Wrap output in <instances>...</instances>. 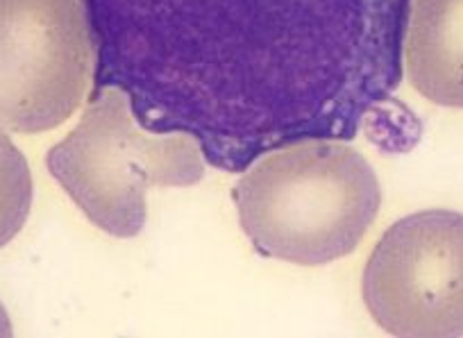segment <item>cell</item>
I'll list each match as a JSON object with an SVG mask.
<instances>
[{
    "label": "cell",
    "instance_id": "cell-1",
    "mask_svg": "<svg viewBox=\"0 0 463 338\" xmlns=\"http://www.w3.org/2000/svg\"><path fill=\"white\" fill-rule=\"evenodd\" d=\"M411 0H87L93 93L153 135L243 173L307 139L353 141L393 111Z\"/></svg>",
    "mask_w": 463,
    "mask_h": 338
},
{
    "label": "cell",
    "instance_id": "cell-7",
    "mask_svg": "<svg viewBox=\"0 0 463 338\" xmlns=\"http://www.w3.org/2000/svg\"><path fill=\"white\" fill-rule=\"evenodd\" d=\"M33 195L28 159L0 127V248L24 230L33 209Z\"/></svg>",
    "mask_w": 463,
    "mask_h": 338
},
{
    "label": "cell",
    "instance_id": "cell-6",
    "mask_svg": "<svg viewBox=\"0 0 463 338\" xmlns=\"http://www.w3.org/2000/svg\"><path fill=\"white\" fill-rule=\"evenodd\" d=\"M402 66L422 98L463 109V0H411Z\"/></svg>",
    "mask_w": 463,
    "mask_h": 338
},
{
    "label": "cell",
    "instance_id": "cell-2",
    "mask_svg": "<svg viewBox=\"0 0 463 338\" xmlns=\"http://www.w3.org/2000/svg\"><path fill=\"white\" fill-rule=\"evenodd\" d=\"M239 222L270 259L323 266L362 243L382 207V186L359 150L307 139L257 159L234 186Z\"/></svg>",
    "mask_w": 463,
    "mask_h": 338
},
{
    "label": "cell",
    "instance_id": "cell-3",
    "mask_svg": "<svg viewBox=\"0 0 463 338\" xmlns=\"http://www.w3.org/2000/svg\"><path fill=\"white\" fill-rule=\"evenodd\" d=\"M203 159L191 136L141 132L128 98L102 89L75 130L52 146L46 166L98 230L132 239L148 221V189L198 184Z\"/></svg>",
    "mask_w": 463,
    "mask_h": 338
},
{
    "label": "cell",
    "instance_id": "cell-4",
    "mask_svg": "<svg viewBox=\"0 0 463 338\" xmlns=\"http://www.w3.org/2000/svg\"><path fill=\"white\" fill-rule=\"evenodd\" d=\"M93 61L87 0H0V127L39 135L69 121Z\"/></svg>",
    "mask_w": 463,
    "mask_h": 338
},
{
    "label": "cell",
    "instance_id": "cell-5",
    "mask_svg": "<svg viewBox=\"0 0 463 338\" xmlns=\"http://www.w3.org/2000/svg\"><path fill=\"white\" fill-rule=\"evenodd\" d=\"M362 291L391 336H463V213L425 209L400 218L373 250Z\"/></svg>",
    "mask_w": 463,
    "mask_h": 338
},
{
    "label": "cell",
    "instance_id": "cell-8",
    "mask_svg": "<svg viewBox=\"0 0 463 338\" xmlns=\"http://www.w3.org/2000/svg\"><path fill=\"white\" fill-rule=\"evenodd\" d=\"M5 336H12V323L10 318H7L5 306L0 305V338H5Z\"/></svg>",
    "mask_w": 463,
    "mask_h": 338
}]
</instances>
